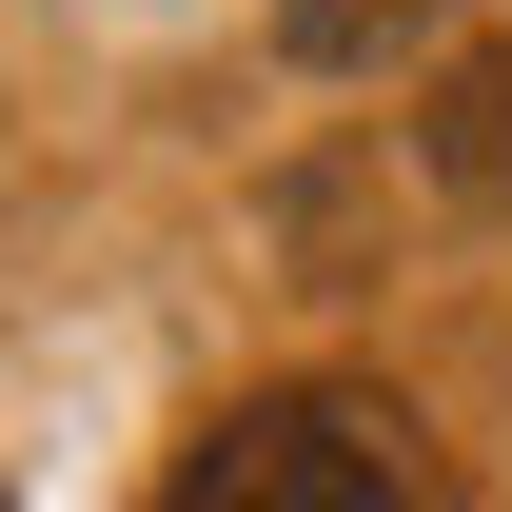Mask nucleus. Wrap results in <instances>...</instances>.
<instances>
[{
    "mask_svg": "<svg viewBox=\"0 0 512 512\" xmlns=\"http://www.w3.org/2000/svg\"><path fill=\"white\" fill-rule=\"evenodd\" d=\"M158 512H453L394 394H256L158 473Z\"/></svg>",
    "mask_w": 512,
    "mask_h": 512,
    "instance_id": "1",
    "label": "nucleus"
},
{
    "mask_svg": "<svg viewBox=\"0 0 512 512\" xmlns=\"http://www.w3.org/2000/svg\"><path fill=\"white\" fill-rule=\"evenodd\" d=\"M276 40L316 79H355V60H394V40H434V0H276Z\"/></svg>",
    "mask_w": 512,
    "mask_h": 512,
    "instance_id": "3",
    "label": "nucleus"
},
{
    "mask_svg": "<svg viewBox=\"0 0 512 512\" xmlns=\"http://www.w3.org/2000/svg\"><path fill=\"white\" fill-rule=\"evenodd\" d=\"M414 138H434L453 197H493V217H512V40H473V60L434 79V119H414Z\"/></svg>",
    "mask_w": 512,
    "mask_h": 512,
    "instance_id": "2",
    "label": "nucleus"
}]
</instances>
